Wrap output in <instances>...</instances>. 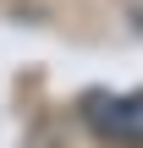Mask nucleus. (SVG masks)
Here are the masks:
<instances>
[{"label": "nucleus", "mask_w": 143, "mask_h": 148, "mask_svg": "<svg viewBox=\"0 0 143 148\" xmlns=\"http://www.w3.org/2000/svg\"><path fill=\"white\" fill-rule=\"evenodd\" d=\"M88 126L116 137V143H143V93L132 99H88Z\"/></svg>", "instance_id": "nucleus-1"}]
</instances>
